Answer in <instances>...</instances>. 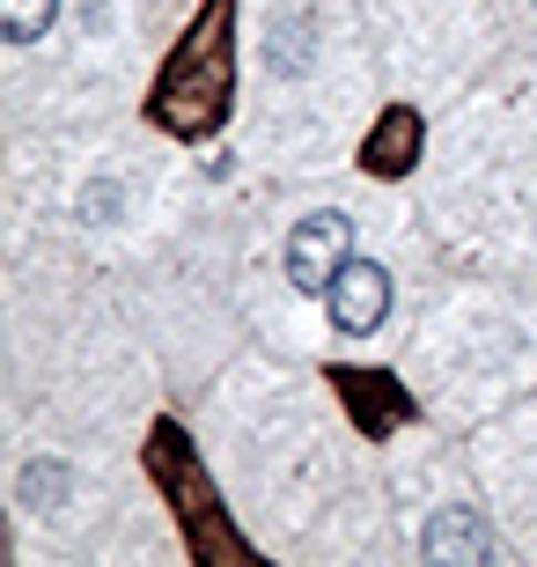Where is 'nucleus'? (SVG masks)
<instances>
[{
  "label": "nucleus",
  "instance_id": "20e7f679",
  "mask_svg": "<svg viewBox=\"0 0 537 567\" xmlns=\"http://www.w3.org/2000/svg\"><path fill=\"white\" fill-rule=\"evenodd\" d=\"M60 22V0H0V38L8 44H38Z\"/></svg>",
  "mask_w": 537,
  "mask_h": 567
},
{
  "label": "nucleus",
  "instance_id": "7ed1b4c3",
  "mask_svg": "<svg viewBox=\"0 0 537 567\" xmlns=\"http://www.w3.org/2000/svg\"><path fill=\"white\" fill-rule=\"evenodd\" d=\"M420 553H427V560H486V553H494V530H486L478 508H434Z\"/></svg>",
  "mask_w": 537,
  "mask_h": 567
},
{
  "label": "nucleus",
  "instance_id": "f03ea898",
  "mask_svg": "<svg viewBox=\"0 0 537 567\" xmlns=\"http://www.w3.org/2000/svg\"><path fill=\"white\" fill-rule=\"evenodd\" d=\"M324 310H331V332H375L383 317H391V274L375 266V258H347L339 280L324 288Z\"/></svg>",
  "mask_w": 537,
  "mask_h": 567
},
{
  "label": "nucleus",
  "instance_id": "f257e3e1",
  "mask_svg": "<svg viewBox=\"0 0 537 567\" xmlns=\"http://www.w3.org/2000/svg\"><path fill=\"white\" fill-rule=\"evenodd\" d=\"M347 258H353V221H347V214H310V221H295V236H288L295 295H324Z\"/></svg>",
  "mask_w": 537,
  "mask_h": 567
}]
</instances>
